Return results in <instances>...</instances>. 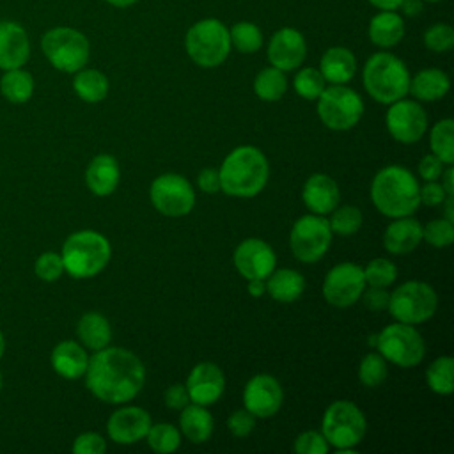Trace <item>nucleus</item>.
Segmentation results:
<instances>
[{
    "mask_svg": "<svg viewBox=\"0 0 454 454\" xmlns=\"http://www.w3.org/2000/svg\"><path fill=\"white\" fill-rule=\"evenodd\" d=\"M145 381L144 364L124 348L98 349L87 364L85 385L103 403L122 404L131 401Z\"/></svg>",
    "mask_w": 454,
    "mask_h": 454,
    "instance_id": "f257e3e1",
    "label": "nucleus"
},
{
    "mask_svg": "<svg viewBox=\"0 0 454 454\" xmlns=\"http://www.w3.org/2000/svg\"><path fill=\"white\" fill-rule=\"evenodd\" d=\"M220 190L232 197H254L268 183L270 165L262 151L254 145H241L231 151L222 161Z\"/></svg>",
    "mask_w": 454,
    "mask_h": 454,
    "instance_id": "f03ea898",
    "label": "nucleus"
},
{
    "mask_svg": "<svg viewBox=\"0 0 454 454\" xmlns=\"http://www.w3.org/2000/svg\"><path fill=\"white\" fill-rule=\"evenodd\" d=\"M371 199L376 209L385 216H410L420 206L419 183L406 167L388 165L374 176Z\"/></svg>",
    "mask_w": 454,
    "mask_h": 454,
    "instance_id": "7ed1b4c3",
    "label": "nucleus"
},
{
    "mask_svg": "<svg viewBox=\"0 0 454 454\" xmlns=\"http://www.w3.org/2000/svg\"><path fill=\"white\" fill-rule=\"evenodd\" d=\"M362 82L374 101L390 105L408 94L410 71L399 57L388 51H378L367 59Z\"/></svg>",
    "mask_w": 454,
    "mask_h": 454,
    "instance_id": "20e7f679",
    "label": "nucleus"
},
{
    "mask_svg": "<svg viewBox=\"0 0 454 454\" xmlns=\"http://www.w3.org/2000/svg\"><path fill=\"white\" fill-rule=\"evenodd\" d=\"M112 255L110 241L96 231H78L62 245L64 271L73 278H90L105 270Z\"/></svg>",
    "mask_w": 454,
    "mask_h": 454,
    "instance_id": "39448f33",
    "label": "nucleus"
},
{
    "mask_svg": "<svg viewBox=\"0 0 454 454\" xmlns=\"http://www.w3.org/2000/svg\"><path fill=\"white\" fill-rule=\"evenodd\" d=\"M188 57L200 67L220 66L231 51L229 28L216 18L195 21L184 37Z\"/></svg>",
    "mask_w": 454,
    "mask_h": 454,
    "instance_id": "423d86ee",
    "label": "nucleus"
},
{
    "mask_svg": "<svg viewBox=\"0 0 454 454\" xmlns=\"http://www.w3.org/2000/svg\"><path fill=\"white\" fill-rule=\"evenodd\" d=\"M41 48L48 62L64 73H76L85 67L90 44L89 39L76 28L55 27L41 39Z\"/></svg>",
    "mask_w": 454,
    "mask_h": 454,
    "instance_id": "0eeeda50",
    "label": "nucleus"
},
{
    "mask_svg": "<svg viewBox=\"0 0 454 454\" xmlns=\"http://www.w3.org/2000/svg\"><path fill=\"white\" fill-rule=\"evenodd\" d=\"M367 422L362 410L351 401L332 403L321 422V433L328 445L339 449H355L365 436Z\"/></svg>",
    "mask_w": 454,
    "mask_h": 454,
    "instance_id": "6e6552de",
    "label": "nucleus"
},
{
    "mask_svg": "<svg viewBox=\"0 0 454 454\" xmlns=\"http://www.w3.org/2000/svg\"><path fill=\"white\" fill-rule=\"evenodd\" d=\"M438 307L436 291L422 280H408L388 296V312L399 323L419 325L433 317Z\"/></svg>",
    "mask_w": 454,
    "mask_h": 454,
    "instance_id": "1a4fd4ad",
    "label": "nucleus"
},
{
    "mask_svg": "<svg viewBox=\"0 0 454 454\" xmlns=\"http://www.w3.org/2000/svg\"><path fill=\"white\" fill-rule=\"evenodd\" d=\"M364 114V101L358 92L342 85L325 87L317 98V115L333 131L351 129Z\"/></svg>",
    "mask_w": 454,
    "mask_h": 454,
    "instance_id": "9d476101",
    "label": "nucleus"
},
{
    "mask_svg": "<svg viewBox=\"0 0 454 454\" xmlns=\"http://www.w3.org/2000/svg\"><path fill=\"white\" fill-rule=\"evenodd\" d=\"M376 348L385 360L399 367H413L426 355L422 335L411 325L399 321L385 326L376 335Z\"/></svg>",
    "mask_w": 454,
    "mask_h": 454,
    "instance_id": "9b49d317",
    "label": "nucleus"
},
{
    "mask_svg": "<svg viewBox=\"0 0 454 454\" xmlns=\"http://www.w3.org/2000/svg\"><path fill=\"white\" fill-rule=\"evenodd\" d=\"M332 243V231L323 215H305L298 218L289 234L293 255L301 262L319 261Z\"/></svg>",
    "mask_w": 454,
    "mask_h": 454,
    "instance_id": "f8f14e48",
    "label": "nucleus"
},
{
    "mask_svg": "<svg viewBox=\"0 0 454 454\" xmlns=\"http://www.w3.org/2000/svg\"><path fill=\"white\" fill-rule=\"evenodd\" d=\"M149 197L163 216H184L195 206V192L190 181L179 174H161L151 183Z\"/></svg>",
    "mask_w": 454,
    "mask_h": 454,
    "instance_id": "ddd939ff",
    "label": "nucleus"
},
{
    "mask_svg": "<svg viewBox=\"0 0 454 454\" xmlns=\"http://www.w3.org/2000/svg\"><path fill=\"white\" fill-rule=\"evenodd\" d=\"M365 289L364 268L355 262L335 264L325 277L323 296L325 300L339 309L349 307L360 300Z\"/></svg>",
    "mask_w": 454,
    "mask_h": 454,
    "instance_id": "4468645a",
    "label": "nucleus"
},
{
    "mask_svg": "<svg viewBox=\"0 0 454 454\" xmlns=\"http://www.w3.org/2000/svg\"><path fill=\"white\" fill-rule=\"evenodd\" d=\"M388 133L401 144L419 142L427 128V115L417 101L397 99L390 103L385 117Z\"/></svg>",
    "mask_w": 454,
    "mask_h": 454,
    "instance_id": "2eb2a0df",
    "label": "nucleus"
},
{
    "mask_svg": "<svg viewBox=\"0 0 454 454\" xmlns=\"http://www.w3.org/2000/svg\"><path fill=\"white\" fill-rule=\"evenodd\" d=\"M284 401V390L277 378L270 374L252 376L243 390V404L254 417H273Z\"/></svg>",
    "mask_w": 454,
    "mask_h": 454,
    "instance_id": "dca6fc26",
    "label": "nucleus"
},
{
    "mask_svg": "<svg viewBox=\"0 0 454 454\" xmlns=\"http://www.w3.org/2000/svg\"><path fill=\"white\" fill-rule=\"evenodd\" d=\"M232 259L236 270L247 280L268 278V275L275 270L277 264L273 248L259 238H248L241 241L236 247Z\"/></svg>",
    "mask_w": 454,
    "mask_h": 454,
    "instance_id": "f3484780",
    "label": "nucleus"
},
{
    "mask_svg": "<svg viewBox=\"0 0 454 454\" xmlns=\"http://www.w3.org/2000/svg\"><path fill=\"white\" fill-rule=\"evenodd\" d=\"M266 53L273 67L280 71H293L305 60L307 43L300 30L284 27L271 35Z\"/></svg>",
    "mask_w": 454,
    "mask_h": 454,
    "instance_id": "a211bd4d",
    "label": "nucleus"
},
{
    "mask_svg": "<svg viewBox=\"0 0 454 454\" xmlns=\"http://www.w3.org/2000/svg\"><path fill=\"white\" fill-rule=\"evenodd\" d=\"M184 387L192 403L209 406L222 397L225 390V376L216 364L200 362L190 371Z\"/></svg>",
    "mask_w": 454,
    "mask_h": 454,
    "instance_id": "6ab92c4d",
    "label": "nucleus"
},
{
    "mask_svg": "<svg viewBox=\"0 0 454 454\" xmlns=\"http://www.w3.org/2000/svg\"><path fill=\"white\" fill-rule=\"evenodd\" d=\"M151 427V415L138 406H124L114 411L106 422L110 440L121 445L137 443L145 438Z\"/></svg>",
    "mask_w": 454,
    "mask_h": 454,
    "instance_id": "aec40b11",
    "label": "nucleus"
},
{
    "mask_svg": "<svg viewBox=\"0 0 454 454\" xmlns=\"http://www.w3.org/2000/svg\"><path fill=\"white\" fill-rule=\"evenodd\" d=\"M30 55L25 28L14 21H0V69L21 67Z\"/></svg>",
    "mask_w": 454,
    "mask_h": 454,
    "instance_id": "412c9836",
    "label": "nucleus"
},
{
    "mask_svg": "<svg viewBox=\"0 0 454 454\" xmlns=\"http://www.w3.org/2000/svg\"><path fill=\"white\" fill-rule=\"evenodd\" d=\"M301 199L309 211L316 215H328L339 206L340 192L330 176L312 174L303 184Z\"/></svg>",
    "mask_w": 454,
    "mask_h": 454,
    "instance_id": "4be33fe9",
    "label": "nucleus"
},
{
    "mask_svg": "<svg viewBox=\"0 0 454 454\" xmlns=\"http://www.w3.org/2000/svg\"><path fill=\"white\" fill-rule=\"evenodd\" d=\"M422 241V225L411 216L395 218L383 234V245L387 252L403 255L419 247Z\"/></svg>",
    "mask_w": 454,
    "mask_h": 454,
    "instance_id": "5701e85b",
    "label": "nucleus"
},
{
    "mask_svg": "<svg viewBox=\"0 0 454 454\" xmlns=\"http://www.w3.org/2000/svg\"><path fill=\"white\" fill-rule=\"evenodd\" d=\"M119 179H121L119 163L110 154L94 156L85 170L87 188L98 197L110 195L117 188Z\"/></svg>",
    "mask_w": 454,
    "mask_h": 454,
    "instance_id": "b1692460",
    "label": "nucleus"
},
{
    "mask_svg": "<svg viewBox=\"0 0 454 454\" xmlns=\"http://www.w3.org/2000/svg\"><path fill=\"white\" fill-rule=\"evenodd\" d=\"M50 360H51L53 371L66 380H76L83 376L89 364L85 348L74 340L59 342L53 348Z\"/></svg>",
    "mask_w": 454,
    "mask_h": 454,
    "instance_id": "393cba45",
    "label": "nucleus"
},
{
    "mask_svg": "<svg viewBox=\"0 0 454 454\" xmlns=\"http://www.w3.org/2000/svg\"><path fill=\"white\" fill-rule=\"evenodd\" d=\"M319 71L326 82L333 85H342L355 76L356 59L351 50L344 46H332L321 57Z\"/></svg>",
    "mask_w": 454,
    "mask_h": 454,
    "instance_id": "a878e982",
    "label": "nucleus"
},
{
    "mask_svg": "<svg viewBox=\"0 0 454 454\" xmlns=\"http://www.w3.org/2000/svg\"><path fill=\"white\" fill-rule=\"evenodd\" d=\"M404 37V21L395 11H380L369 21V39L380 48H392Z\"/></svg>",
    "mask_w": 454,
    "mask_h": 454,
    "instance_id": "bb28decb",
    "label": "nucleus"
},
{
    "mask_svg": "<svg viewBox=\"0 0 454 454\" xmlns=\"http://www.w3.org/2000/svg\"><path fill=\"white\" fill-rule=\"evenodd\" d=\"M449 87L450 80L442 69L427 67L420 69L413 78H410L408 92L420 101H438L449 92Z\"/></svg>",
    "mask_w": 454,
    "mask_h": 454,
    "instance_id": "cd10ccee",
    "label": "nucleus"
},
{
    "mask_svg": "<svg viewBox=\"0 0 454 454\" xmlns=\"http://www.w3.org/2000/svg\"><path fill=\"white\" fill-rule=\"evenodd\" d=\"M305 289V278L301 273L291 270V268H282V270H273L268 275L266 282V291L275 301L280 303H291L301 296Z\"/></svg>",
    "mask_w": 454,
    "mask_h": 454,
    "instance_id": "c85d7f7f",
    "label": "nucleus"
},
{
    "mask_svg": "<svg viewBox=\"0 0 454 454\" xmlns=\"http://www.w3.org/2000/svg\"><path fill=\"white\" fill-rule=\"evenodd\" d=\"M76 335L82 344L92 351L103 349L110 344L112 328L108 319L99 312H85L76 325Z\"/></svg>",
    "mask_w": 454,
    "mask_h": 454,
    "instance_id": "c756f323",
    "label": "nucleus"
},
{
    "mask_svg": "<svg viewBox=\"0 0 454 454\" xmlns=\"http://www.w3.org/2000/svg\"><path fill=\"white\" fill-rule=\"evenodd\" d=\"M181 433L192 443H202L209 440L213 433V417L202 404H186L179 415Z\"/></svg>",
    "mask_w": 454,
    "mask_h": 454,
    "instance_id": "7c9ffc66",
    "label": "nucleus"
},
{
    "mask_svg": "<svg viewBox=\"0 0 454 454\" xmlns=\"http://www.w3.org/2000/svg\"><path fill=\"white\" fill-rule=\"evenodd\" d=\"M108 78L98 69H80L73 78V89L85 103H99L108 94Z\"/></svg>",
    "mask_w": 454,
    "mask_h": 454,
    "instance_id": "2f4dec72",
    "label": "nucleus"
},
{
    "mask_svg": "<svg viewBox=\"0 0 454 454\" xmlns=\"http://www.w3.org/2000/svg\"><path fill=\"white\" fill-rule=\"evenodd\" d=\"M0 92L11 103H27L34 94V78L21 67L7 69L0 80Z\"/></svg>",
    "mask_w": 454,
    "mask_h": 454,
    "instance_id": "473e14b6",
    "label": "nucleus"
},
{
    "mask_svg": "<svg viewBox=\"0 0 454 454\" xmlns=\"http://www.w3.org/2000/svg\"><path fill=\"white\" fill-rule=\"evenodd\" d=\"M254 90L262 101H278L287 90L284 71L273 66L261 69L254 80Z\"/></svg>",
    "mask_w": 454,
    "mask_h": 454,
    "instance_id": "72a5a7b5",
    "label": "nucleus"
},
{
    "mask_svg": "<svg viewBox=\"0 0 454 454\" xmlns=\"http://www.w3.org/2000/svg\"><path fill=\"white\" fill-rule=\"evenodd\" d=\"M431 151L438 156L445 165L454 163V121L443 119L438 121L429 135Z\"/></svg>",
    "mask_w": 454,
    "mask_h": 454,
    "instance_id": "f704fd0d",
    "label": "nucleus"
},
{
    "mask_svg": "<svg viewBox=\"0 0 454 454\" xmlns=\"http://www.w3.org/2000/svg\"><path fill=\"white\" fill-rule=\"evenodd\" d=\"M426 381L429 388L440 395H449L454 390V360L450 356H440L431 362L426 371Z\"/></svg>",
    "mask_w": 454,
    "mask_h": 454,
    "instance_id": "c9c22d12",
    "label": "nucleus"
},
{
    "mask_svg": "<svg viewBox=\"0 0 454 454\" xmlns=\"http://www.w3.org/2000/svg\"><path fill=\"white\" fill-rule=\"evenodd\" d=\"M231 48L239 53H255L262 46V32L250 21H238L229 28Z\"/></svg>",
    "mask_w": 454,
    "mask_h": 454,
    "instance_id": "e433bc0d",
    "label": "nucleus"
},
{
    "mask_svg": "<svg viewBox=\"0 0 454 454\" xmlns=\"http://www.w3.org/2000/svg\"><path fill=\"white\" fill-rule=\"evenodd\" d=\"M147 443L154 452L160 454H170L179 449L181 445V433L172 424L161 422V424H151L147 434Z\"/></svg>",
    "mask_w": 454,
    "mask_h": 454,
    "instance_id": "4c0bfd02",
    "label": "nucleus"
},
{
    "mask_svg": "<svg viewBox=\"0 0 454 454\" xmlns=\"http://www.w3.org/2000/svg\"><path fill=\"white\" fill-rule=\"evenodd\" d=\"M326 80L323 78L321 71L316 67H303L296 73L294 80H293V87L296 90L298 96H301L303 99H317L319 94L325 90Z\"/></svg>",
    "mask_w": 454,
    "mask_h": 454,
    "instance_id": "58836bf2",
    "label": "nucleus"
},
{
    "mask_svg": "<svg viewBox=\"0 0 454 454\" xmlns=\"http://www.w3.org/2000/svg\"><path fill=\"white\" fill-rule=\"evenodd\" d=\"M330 231L339 236H351L362 227V213L355 206H340L332 211Z\"/></svg>",
    "mask_w": 454,
    "mask_h": 454,
    "instance_id": "ea45409f",
    "label": "nucleus"
},
{
    "mask_svg": "<svg viewBox=\"0 0 454 454\" xmlns=\"http://www.w3.org/2000/svg\"><path fill=\"white\" fill-rule=\"evenodd\" d=\"M358 378L364 387H380L387 378V362L380 353H369L358 365Z\"/></svg>",
    "mask_w": 454,
    "mask_h": 454,
    "instance_id": "a19ab883",
    "label": "nucleus"
},
{
    "mask_svg": "<svg viewBox=\"0 0 454 454\" xmlns=\"http://www.w3.org/2000/svg\"><path fill=\"white\" fill-rule=\"evenodd\" d=\"M397 277V268L390 259L378 257L372 259L365 268H364V278L365 284L374 286V287H387L394 284Z\"/></svg>",
    "mask_w": 454,
    "mask_h": 454,
    "instance_id": "79ce46f5",
    "label": "nucleus"
},
{
    "mask_svg": "<svg viewBox=\"0 0 454 454\" xmlns=\"http://www.w3.org/2000/svg\"><path fill=\"white\" fill-rule=\"evenodd\" d=\"M422 239H426L431 247L443 248L454 241V222L447 218L431 220L422 227Z\"/></svg>",
    "mask_w": 454,
    "mask_h": 454,
    "instance_id": "37998d69",
    "label": "nucleus"
},
{
    "mask_svg": "<svg viewBox=\"0 0 454 454\" xmlns=\"http://www.w3.org/2000/svg\"><path fill=\"white\" fill-rule=\"evenodd\" d=\"M424 44L434 53L449 51L454 46V28L447 23H434L424 32Z\"/></svg>",
    "mask_w": 454,
    "mask_h": 454,
    "instance_id": "c03bdc74",
    "label": "nucleus"
},
{
    "mask_svg": "<svg viewBox=\"0 0 454 454\" xmlns=\"http://www.w3.org/2000/svg\"><path fill=\"white\" fill-rule=\"evenodd\" d=\"M35 275L44 282H53L64 273V262L60 254L57 252H44L35 261Z\"/></svg>",
    "mask_w": 454,
    "mask_h": 454,
    "instance_id": "a18cd8bd",
    "label": "nucleus"
},
{
    "mask_svg": "<svg viewBox=\"0 0 454 454\" xmlns=\"http://www.w3.org/2000/svg\"><path fill=\"white\" fill-rule=\"evenodd\" d=\"M293 449L298 454H326L328 452V442L325 440L323 433L305 431L294 440Z\"/></svg>",
    "mask_w": 454,
    "mask_h": 454,
    "instance_id": "49530a36",
    "label": "nucleus"
},
{
    "mask_svg": "<svg viewBox=\"0 0 454 454\" xmlns=\"http://www.w3.org/2000/svg\"><path fill=\"white\" fill-rule=\"evenodd\" d=\"M106 450V442L98 433H82L73 442L74 454H103Z\"/></svg>",
    "mask_w": 454,
    "mask_h": 454,
    "instance_id": "de8ad7c7",
    "label": "nucleus"
},
{
    "mask_svg": "<svg viewBox=\"0 0 454 454\" xmlns=\"http://www.w3.org/2000/svg\"><path fill=\"white\" fill-rule=\"evenodd\" d=\"M227 426L231 429V433L238 438L248 436L254 431L255 426V417L248 411V410H236L231 413Z\"/></svg>",
    "mask_w": 454,
    "mask_h": 454,
    "instance_id": "09e8293b",
    "label": "nucleus"
},
{
    "mask_svg": "<svg viewBox=\"0 0 454 454\" xmlns=\"http://www.w3.org/2000/svg\"><path fill=\"white\" fill-rule=\"evenodd\" d=\"M388 293L385 291V287H374V286H369V289L362 291L360 298L364 301V305L372 310V312H380L383 309L388 307Z\"/></svg>",
    "mask_w": 454,
    "mask_h": 454,
    "instance_id": "8fccbe9b",
    "label": "nucleus"
},
{
    "mask_svg": "<svg viewBox=\"0 0 454 454\" xmlns=\"http://www.w3.org/2000/svg\"><path fill=\"white\" fill-rule=\"evenodd\" d=\"M419 197H420V204L440 206L443 204V199L447 197V193L440 183L427 181L424 186H419Z\"/></svg>",
    "mask_w": 454,
    "mask_h": 454,
    "instance_id": "3c124183",
    "label": "nucleus"
},
{
    "mask_svg": "<svg viewBox=\"0 0 454 454\" xmlns=\"http://www.w3.org/2000/svg\"><path fill=\"white\" fill-rule=\"evenodd\" d=\"M443 161L434 156V154H426L420 161H419V174L422 179L426 181H436L442 172H443Z\"/></svg>",
    "mask_w": 454,
    "mask_h": 454,
    "instance_id": "603ef678",
    "label": "nucleus"
},
{
    "mask_svg": "<svg viewBox=\"0 0 454 454\" xmlns=\"http://www.w3.org/2000/svg\"><path fill=\"white\" fill-rule=\"evenodd\" d=\"M163 399H165L167 408H172V410H183V408L190 403V397H188L186 387H184V385H181V383L170 385V387L165 390Z\"/></svg>",
    "mask_w": 454,
    "mask_h": 454,
    "instance_id": "864d4df0",
    "label": "nucleus"
},
{
    "mask_svg": "<svg viewBox=\"0 0 454 454\" xmlns=\"http://www.w3.org/2000/svg\"><path fill=\"white\" fill-rule=\"evenodd\" d=\"M197 184L206 193H215L220 190V172L218 168H204L197 176Z\"/></svg>",
    "mask_w": 454,
    "mask_h": 454,
    "instance_id": "5fc2aeb1",
    "label": "nucleus"
},
{
    "mask_svg": "<svg viewBox=\"0 0 454 454\" xmlns=\"http://www.w3.org/2000/svg\"><path fill=\"white\" fill-rule=\"evenodd\" d=\"M422 5H424V0H403L399 9L406 14V16H417L422 12Z\"/></svg>",
    "mask_w": 454,
    "mask_h": 454,
    "instance_id": "6e6d98bb",
    "label": "nucleus"
},
{
    "mask_svg": "<svg viewBox=\"0 0 454 454\" xmlns=\"http://www.w3.org/2000/svg\"><path fill=\"white\" fill-rule=\"evenodd\" d=\"M442 186H443V190H445V193L447 195H454V168L449 165L447 168H443V172H442Z\"/></svg>",
    "mask_w": 454,
    "mask_h": 454,
    "instance_id": "4d7b16f0",
    "label": "nucleus"
},
{
    "mask_svg": "<svg viewBox=\"0 0 454 454\" xmlns=\"http://www.w3.org/2000/svg\"><path fill=\"white\" fill-rule=\"evenodd\" d=\"M248 294L254 298H261L266 293V282L264 278H252L248 280Z\"/></svg>",
    "mask_w": 454,
    "mask_h": 454,
    "instance_id": "13d9d810",
    "label": "nucleus"
},
{
    "mask_svg": "<svg viewBox=\"0 0 454 454\" xmlns=\"http://www.w3.org/2000/svg\"><path fill=\"white\" fill-rule=\"evenodd\" d=\"M403 0H369L378 11H397Z\"/></svg>",
    "mask_w": 454,
    "mask_h": 454,
    "instance_id": "bf43d9fd",
    "label": "nucleus"
},
{
    "mask_svg": "<svg viewBox=\"0 0 454 454\" xmlns=\"http://www.w3.org/2000/svg\"><path fill=\"white\" fill-rule=\"evenodd\" d=\"M443 202H445V218L450 220V222H454V206H452L454 195H447V197L443 199Z\"/></svg>",
    "mask_w": 454,
    "mask_h": 454,
    "instance_id": "052dcab7",
    "label": "nucleus"
},
{
    "mask_svg": "<svg viewBox=\"0 0 454 454\" xmlns=\"http://www.w3.org/2000/svg\"><path fill=\"white\" fill-rule=\"evenodd\" d=\"M110 5H114V7H129V5H133L137 0H106Z\"/></svg>",
    "mask_w": 454,
    "mask_h": 454,
    "instance_id": "680f3d73",
    "label": "nucleus"
},
{
    "mask_svg": "<svg viewBox=\"0 0 454 454\" xmlns=\"http://www.w3.org/2000/svg\"><path fill=\"white\" fill-rule=\"evenodd\" d=\"M4 351H5V339H4V333H2V330H0V358H2Z\"/></svg>",
    "mask_w": 454,
    "mask_h": 454,
    "instance_id": "e2e57ef3",
    "label": "nucleus"
},
{
    "mask_svg": "<svg viewBox=\"0 0 454 454\" xmlns=\"http://www.w3.org/2000/svg\"><path fill=\"white\" fill-rule=\"evenodd\" d=\"M424 2H442V0H424Z\"/></svg>",
    "mask_w": 454,
    "mask_h": 454,
    "instance_id": "0e129e2a",
    "label": "nucleus"
},
{
    "mask_svg": "<svg viewBox=\"0 0 454 454\" xmlns=\"http://www.w3.org/2000/svg\"><path fill=\"white\" fill-rule=\"evenodd\" d=\"M0 388H2V374H0Z\"/></svg>",
    "mask_w": 454,
    "mask_h": 454,
    "instance_id": "69168bd1",
    "label": "nucleus"
}]
</instances>
